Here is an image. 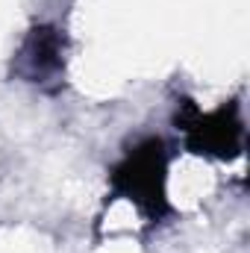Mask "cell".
I'll return each instance as SVG.
<instances>
[{
    "label": "cell",
    "mask_w": 250,
    "mask_h": 253,
    "mask_svg": "<svg viewBox=\"0 0 250 253\" xmlns=\"http://www.w3.org/2000/svg\"><path fill=\"white\" fill-rule=\"evenodd\" d=\"M115 189L129 194L135 203L156 212V203L162 200V144L147 141L141 144L124 165L115 171Z\"/></svg>",
    "instance_id": "1"
},
{
    "label": "cell",
    "mask_w": 250,
    "mask_h": 253,
    "mask_svg": "<svg viewBox=\"0 0 250 253\" xmlns=\"http://www.w3.org/2000/svg\"><path fill=\"white\" fill-rule=\"evenodd\" d=\"M183 124L188 135H191V144L200 147V150H215L221 156H233L239 150V138H242V121L236 118V112L230 109H221L215 115H206L200 118L197 109H191V118L177 121Z\"/></svg>",
    "instance_id": "2"
},
{
    "label": "cell",
    "mask_w": 250,
    "mask_h": 253,
    "mask_svg": "<svg viewBox=\"0 0 250 253\" xmlns=\"http://www.w3.org/2000/svg\"><path fill=\"white\" fill-rule=\"evenodd\" d=\"M62 36L50 27H42V30H33V36L27 39L21 59L33 77H47L62 68Z\"/></svg>",
    "instance_id": "3"
}]
</instances>
